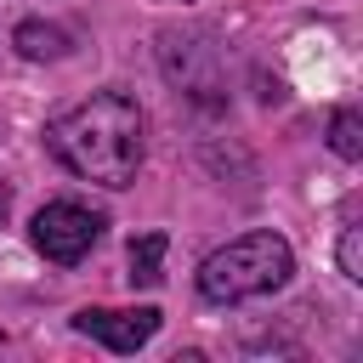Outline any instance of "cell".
I'll return each instance as SVG.
<instances>
[{"label":"cell","mask_w":363,"mask_h":363,"mask_svg":"<svg viewBox=\"0 0 363 363\" xmlns=\"http://www.w3.org/2000/svg\"><path fill=\"white\" fill-rule=\"evenodd\" d=\"M45 142L74 176L102 182V187H130L136 164H142V108L119 91H102L91 102L57 113L45 125Z\"/></svg>","instance_id":"obj_1"},{"label":"cell","mask_w":363,"mask_h":363,"mask_svg":"<svg viewBox=\"0 0 363 363\" xmlns=\"http://www.w3.org/2000/svg\"><path fill=\"white\" fill-rule=\"evenodd\" d=\"M289 272H295V255H289V244H284L278 233H244V238H233L227 250L204 255V267H199V295H204V301H227V306H233V301H255V295L284 289Z\"/></svg>","instance_id":"obj_2"},{"label":"cell","mask_w":363,"mask_h":363,"mask_svg":"<svg viewBox=\"0 0 363 363\" xmlns=\"http://www.w3.org/2000/svg\"><path fill=\"white\" fill-rule=\"evenodd\" d=\"M28 238H34V250H40L45 261L74 267V261L102 238V216H96V210H85V204H74V199H51V204H40V210H34Z\"/></svg>","instance_id":"obj_3"},{"label":"cell","mask_w":363,"mask_h":363,"mask_svg":"<svg viewBox=\"0 0 363 363\" xmlns=\"http://www.w3.org/2000/svg\"><path fill=\"white\" fill-rule=\"evenodd\" d=\"M159 57H164L170 85H182L187 96H216L221 91V79H216V45L204 34H164Z\"/></svg>","instance_id":"obj_4"},{"label":"cell","mask_w":363,"mask_h":363,"mask_svg":"<svg viewBox=\"0 0 363 363\" xmlns=\"http://www.w3.org/2000/svg\"><path fill=\"white\" fill-rule=\"evenodd\" d=\"M74 329H79V335H91V340H102L108 352H136V346H147V340H153V329H159V306H136V312L85 306V312L74 318Z\"/></svg>","instance_id":"obj_5"},{"label":"cell","mask_w":363,"mask_h":363,"mask_svg":"<svg viewBox=\"0 0 363 363\" xmlns=\"http://www.w3.org/2000/svg\"><path fill=\"white\" fill-rule=\"evenodd\" d=\"M164 250H170L164 233H142V238H130V284L153 289V284L164 278Z\"/></svg>","instance_id":"obj_6"},{"label":"cell","mask_w":363,"mask_h":363,"mask_svg":"<svg viewBox=\"0 0 363 363\" xmlns=\"http://www.w3.org/2000/svg\"><path fill=\"white\" fill-rule=\"evenodd\" d=\"M17 51L23 57H62L68 51V34L57 28V23H17Z\"/></svg>","instance_id":"obj_7"},{"label":"cell","mask_w":363,"mask_h":363,"mask_svg":"<svg viewBox=\"0 0 363 363\" xmlns=\"http://www.w3.org/2000/svg\"><path fill=\"white\" fill-rule=\"evenodd\" d=\"M329 147H335L340 159H363V125H357L352 108L335 113V125H329Z\"/></svg>","instance_id":"obj_8"},{"label":"cell","mask_w":363,"mask_h":363,"mask_svg":"<svg viewBox=\"0 0 363 363\" xmlns=\"http://www.w3.org/2000/svg\"><path fill=\"white\" fill-rule=\"evenodd\" d=\"M340 272H346V278H363V233H357V227L340 233Z\"/></svg>","instance_id":"obj_9"},{"label":"cell","mask_w":363,"mask_h":363,"mask_svg":"<svg viewBox=\"0 0 363 363\" xmlns=\"http://www.w3.org/2000/svg\"><path fill=\"white\" fill-rule=\"evenodd\" d=\"M6 199H11V193H6V187H0V216H6Z\"/></svg>","instance_id":"obj_10"}]
</instances>
